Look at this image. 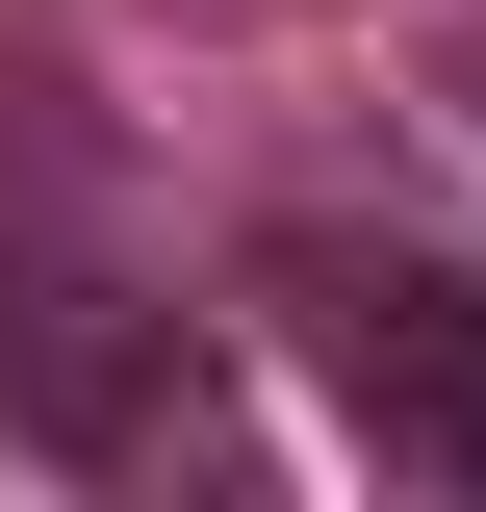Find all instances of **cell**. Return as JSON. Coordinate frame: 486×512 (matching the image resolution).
I'll return each mask as SVG.
<instances>
[{
	"label": "cell",
	"mask_w": 486,
	"mask_h": 512,
	"mask_svg": "<svg viewBox=\"0 0 486 512\" xmlns=\"http://www.w3.org/2000/svg\"><path fill=\"white\" fill-rule=\"evenodd\" d=\"M307 384L359 410L384 487H461L486 512V256H307Z\"/></svg>",
	"instance_id": "obj_1"
}]
</instances>
